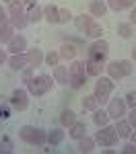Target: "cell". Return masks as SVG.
Here are the masks:
<instances>
[{
    "instance_id": "obj_1",
    "label": "cell",
    "mask_w": 136,
    "mask_h": 154,
    "mask_svg": "<svg viewBox=\"0 0 136 154\" xmlns=\"http://www.w3.org/2000/svg\"><path fill=\"white\" fill-rule=\"evenodd\" d=\"M19 138H21L25 144H29V146L41 148V146L48 144V131L41 130V128H35V125H23V128L19 130Z\"/></svg>"
},
{
    "instance_id": "obj_2",
    "label": "cell",
    "mask_w": 136,
    "mask_h": 154,
    "mask_svg": "<svg viewBox=\"0 0 136 154\" xmlns=\"http://www.w3.org/2000/svg\"><path fill=\"white\" fill-rule=\"evenodd\" d=\"M52 88H54V80H52V76H48V74L33 76V78L27 82V91H29V95H35V97L48 95Z\"/></svg>"
},
{
    "instance_id": "obj_3",
    "label": "cell",
    "mask_w": 136,
    "mask_h": 154,
    "mask_svg": "<svg viewBox=\"0 0 136 154\" xmlns=\"http://www.w3.org/2000/svg\"><path fill=\"white\" fill-rule=\"evenodd\" d=\"M105 70L109 74V78L113 80H120V78H126L134 72V66L130 60H111L109 64H105Z\"/></svg>"
},
{
    "instance_id": "obj_4",
    "label": "cell",
    "mask_w": 136,
    "mask_h": 154,
    "mask_svg": "<svg viewBox=\"0 0 136 154\" xmlns=\"http://www.w3.org/2000/svg\"><path fill=\"white\" fill-rule=\"evenodd\" d=\"M113 88H115L113 78H109V76H97V82H95L93 95H95V99H97L99 105H105V103L109 101V95L113 93Z\"/></svg>"
},
{
    "instance_id": "obj_5",
    "label": "cell",
    "mask_w": 136,
    "mask_h": 154,
    "mask_svg": "<svg viewBox=\"0 0 136 154\" xmlns=\"http://www.w3.org/2000/svg\"><path fill=\"white\" fill-rule=\"evenodd\" d=\"M8 23L14 27V29H25L29 19H27V11L23 8V2H12L8 6Z\"/></svg>"
},
{
    "instance_id": "obj_6",
    "label": "cell",
    "mask_w": 136,
    "mask_h": 154,
    "mask_svg": "<svg viewBox=\"0 0 136 154\" xmlns=\"http://www.w3.org/2000/svg\"><path fill=\"white\" fill-rule=\"evenodd\" d=\"M120 140V136H118V131H115V125H103V128H99V131L95 134V142L99 146H103V148H107V146H115Z\"/></svg>"
},
{
    "instance_id": "obj_7",
    "label": "cell",
    "mask_w": 136,
    "mask_h": 154,
    "mask_svg": "<svg viewBox=\"0 0 136 154\" xmlns=\"http://www.w3.org/2000/svg\"><path fill=\"white\" fill-rule=\"evenodd\" d=\"M109 54V43L105 39H95L91 45H89V51H87V60H99V62H105Z\"/></svg>"
},
{
    "instance_id": "obj_8",
    "label": "cell",
    "mask_w": 136,
    "mask_h": 154,
    "mask_svg": "<svg viewBox=\"0 0 136 154\" xmlns=\"http://www.w3.org/2000/svg\"><path fill=\"white\" fill-rule=\"evenodd\" d=\"M8 103L14 111H25L29 107V91L25 88H14L12 95L8 97Z\"/></svg>"
},
{
    "instance_id": "obj_9",
    "label": "cell",
    "mask_w": 136,
    "mask_h": 154,
    "mask_svg": "<svg viewBox=\"0 0 136 154\" xmlns=\"http://www.w3.org/2000/svg\"><path fill=\"white\" fill-rule=\"evenodd\" d=\"M107 115H109V119H113V121H118V119H122L126 113H128V107H126V101L124 99H109L107 101Z\"/></svg>"
},
{
    "instance_id": "obj_10",
    "label": "cell",
    "mask_w": 136,
    "mask_h": 154,
    "mask_svg": "<svg viewBox=\"0 0 136 154\" xmlns=\"http://www.w3.org/2000/svg\"><path fill=\"white\" fill-rule=\"evenodd\" d=\"M85 70H87V76L97 78V76H101L103 70H105V62H99V60H87V62H85Z\"/></svg>"
},
{
    "instance_id": "obj_11",
    "label": "cell",
    "mask_w": 136,
    "mask_h": 154,
    "mask_svg": "<svg viewBox=\"0 0 136 154\" xmlns=\"http://www.w3.org/2000/svg\"><path fill=\"white\" fill-rule=\"evenodd\" d=\"M6 48L11 54H25V49H27V39L23 35H12V39L6 43Z\"/></svg>"
},
{
    "instance_id": "obj_12",
    "label": "cell",
    "mask_w": 136,
    "mask_h": 154,
    "mask_svg": "<svg viewBox=\"0 0 136 154\" xmlns=\"http://www.w3.org/2000/svg\"><path fill=\"white\" fill-rule=\"evenodd\" d=\"M8 66H11L12 70H17V72L25 70V68L29 66V60H27V54H12L11 58H8Z\"/></svg>"
},
{
    "instance_id": "obj_13",
    "label": "cell",
    "mask_w": 136,
    "mask_h": 154,
    "mask_svg": "<svg viewBox=\"0 0 136 154\" xmlns=\"http://www.w3.org/2000/svg\"><path fill=\"white\" fill-rule=\"evenodd\" d=\"M68 136H70L72 140H76V142H78L83 136H87V123H85V121H78V119H76L72 125L68 128Z\"/></svg>"
},
{
    "instance_id": "obj_14",
    "label": "cell",
    "mask_w": 136,
    "mask_h": 154,
    "mask_svg": "<svg viewBox=\"0 0 136 154\" xmlns=\"http://www.w3.org/2000/svg\"><path fill=\"white\" fill-rule=\"evenodd\" d=\"M43 58H46V54H43V49H39V48H33V49H29V51H27L29 66H33V68L43 66Z\"/></svg>"
},
{
    "instance_id": "obj_15",
    "label": "cell",
    "mask_w": 136,
    "mask_h": 154,
    "mask_svg": "<svg viewBox=\"0 0 136 154\" xmlns=\"http://www.w3.org/2000/svg\"><path fill=\"white\" fill-rule=\"evenodd\" d=\"M58 12H60L58 6L48 4V6H43V19H46L49 25H60V17H58Z\"/></svg>"
},
{
    "instance_id": "obj_16",
    "label": "cell",
    "mask_w": 136,
    "mask_h": 154,
    "mask_svg": "<svg viewBox=\"0 0 136 154\" xmlns=\"http://www.w3.org/2000/svg\"><path fill=\"white\" fill-rule=\"evenodd\" d=\"M64 138H66V131L62 130V128H52V130L48 131V144L49 146H58V144H62Z\"/></svg>"
},
{
    "instance_id": "obj_17",
    "label": "cell",
    "mask_w": 136,
    "mask_h": 154,
    "mask_svg": "<svg viewBox=\"0 0 136 154\" xmlns=\"http://www.w3.org/2000/svg\"><path fill=\"white\" fill-rule=\"evenodd\" d=\"M105 12H107V4L103 0H91V4H89V14L91 17H103Z\"/></svg>"
},
{
    "instance_id": "obj_18",
    "label": "cell",
    "mask_w": 136,
    "mask_h": 154,
    "mask_svg": "<svg viewBox=\"0 0 136 154\" xmlns=\"http://www.w3.org/2000/svg\"><path fill=\"white\" fill-rule=\"evenodd\" d=\"M91 23H93V17H91V14H85V12H83V14L74 17V27H76L81 33H85L87 29L91 27Z\"/></svg>"
},
{
    "instance_id": "obj_19",
    "label": "cell",
    "mask_w": 136,
    "mask_h": 154,
    "mask_svg": "<svg viewBox=\"0 0 136 154\" xmlns=\"http://www.w3.org/2000/svg\"><path fill=\"white\" fill-rule=\"evenodd\" d=\"M132 130H134V128L128 123V119L122 117V119H118V121H115V131H118V136H120V138H130Z\"/></svg>"
},
{
    "instance_id": "obj_20",
    "label": "cell",
    "mask_w": 136,
    "mask_h": 154,
    "mask_svg": "<svg viewBox=\"0 0 136 154\" xmlns=\"http://www.w3.org/2000/svg\"><path fill=\"white\" fill-rule=\"evenodd\" d=\"M68 66H56L54 68V82H58V84H68Z\"/></svg>"
},
{
    "instance_id": "obj_21",
    "label": "cell",
    "mask_w": 136,
    "mask_h": 154,
    "mask_svg": "<svg viewBox=\"0 0 136 154\" xmlns=\"http://www.w3.org/2000/svg\"><path fill=\"white\" fill-rule=\"evenodd\" d=\"M27 19H29V23H39V21H43V8L37 6V4H31V6L27 8Z\"/></svg>"
},
{
    "instance_id": "obj_22",
    "label": "cell",
    "mask_w": 136,
    "mask_h": 154,
    "mask_svg": "<svg viewBox=\"0 0 136 154\" xmlns=\"http://www.w3.org/2000/svg\"><path fill=\"white\" fill-rule=\"evenodd\" d=\"M58 54H60V60H64V62H72V60L76 58V48H74L72 43H64Z\"/></svg>"
},
{
    "instance_id": "obj_23",
    "label": "cell",
    "mask_w": 136,
    "mask_h": 154,
    "mask_svg": "<svg viewBox=\"0 0 136 154\" xmlns=\"http://www.w3.org/2000/svg\"><path fill=\"white\" fill-rule=\"evenodd\" d=\"M115 33H118V37H122V39H130V37L134 35V25L132 23H118Z\"/></svg>"
},
{
    "instance_id": "obj_24",
    "label": "cell",
    "mask_w": 136,
    "mask_h": 154,
    "mask_svg": "<svg viewBox=\"0 0 136 154\" xmlns=\"http://www.w3.org/2000/svg\"><path fill=\"white\" fill-rule=\"evenodd\" d=\"M93 123L97 125V128H103V125H107L109 123V115H107V111H103V109H95L93 111Z\"/></svg>"
},
{
    "instance_id": "obj_25",
    "label": "cell",
    "mask_w": 136,
    "mask_h": 154,
    "mask_svg": "<svg viewBox=\"0 0 136 154\" xmlns=\"http://www.w3.org/2000/svg\"><path fill=\"white\" fill-rule=\"evenodd\" d=\"M74 121H76V113H74L72 109H62V113H60V125L62 128H70Z\"/></svg>"
},
{
    "instance_id": "obj_26",
    "label": "cell",
    "mask_w": 136,
    "mask_h": 154,
    "mask_svg": "<svg viewBox=\"0 0 136 154\" xmlns=\"http://www.w3.org/2000/svg\"><path fill=\"white\" fill-rule=\"evenodd\" d=\"M12 31H14V27L11 23H0V43H8L14 35Z\"/></svg>"
},
{
    "instance_id": "obj_27",
    "label": "cell",
    "mask_w": 136,
    "mask_h": 154,
    "mask_svg": "<svg viewBox=\"0 0 136 154\" xmlns=\"http://www.w3.org/2000/svg\"><path fill=\"white\" fill-rule=\"evenodd\" d=\"M95 138H89V136H83L81 140H78V150L83 154H87V152H93L95 150Z\"/></svg>"
},
{
    "instance_id": "obj_28",
    "label": "cell",
    "mask_w": 136,
    "mask_h": 154,
    "mask_svg": "<svg viewBox=\"0 0 136 154\" xmlns=\"http://www.w3.org/2000/svg\"><path fill=\"white\" fill-rule=\"evenodd\" d=\"M68 74H70V76L87 74V70H85V62H78V60H72V62H70V66H68ZM70 76H68V78H70Z\"/></svg>"
},
{
    "instance_id": "obj_29",
    "label": "cell",
    "mask_w": 136,
    "mask_h": 154,
    "mask_svg": "<svg viewBox=\"0 0 136 154\" xmlns=\"http://www.w3.org/2000/svg\"><path fill=\"white\" fill-rule=\"evenodd\" d=\"M87 37H91V39H101V35H103V27L99 23H91V27L85 31Z\"/></svg>"
},
{
    "instance_id": "obj_30",
    "label": "cell",
    "mask_w": 136,
    "mask_h": 154,
    "mask_svg": "<svg viewBox=\"0 0 136 154\" xmlns=\"http://www.w3.org/2000/svg\"><path fill=\"white\" fill-rule=\"evenodd\" d=\"M97 107H99V103H97V99H95V95H87L85 99H83V109H85V111H91V113H93Z\"/></svg>"
},
{
    "instance_id": "obj_31",
    "label": "cell",
    "mask_w": 136,
    "mask_h": 154,
    "mask_svg": "<svg viewBox=\"0 0 136 154\" xmlns=\"http://www.w3.org/2000/svg\"><path fill=\"white\" fill-rule=\"evenodd\" d=\"M68 84H70L72 88H81V86H85V84H87V74L70 76V78H68Z\"/></svg>"
},
{
    "instance_id": "obj_32",
    "label": "cell",
    "mask_w": 136,
    "mask_h": 154,
    "mask_svg": "<svg viewBox=\"0 0 136 154\" xmlns=\"http://www.w3.org/2000/svg\"><path fill=\"white\" fill-rule=\"evenodd\" d=\"M43 64H46V66H54V68H56V66L60 64V54H58V51H49V54H46Z\"/></svg>"
},
{
    "instance_id": "obj_33",
    "label": "cell",
    "mask_w": 136,
    "mask_h": 154,
    "mask_svg": "<svg viewBox=\"0 0 136 154\" xmlns=\"http://www.w3.org/2000/svg\"><path fill=\"white\" fill-rule=\"evenodd\" d=\"M11 152H14L12 142L11 140H0V154H11Z\"/></svg>"
},
{
    "instance_id": "obj_34",
    "label": "cell",
    "mask_w": 136,
    "mask_h": 154,
    "mask_svg": "<svg viewBox=\"0 0 136 154\" xmlns=\"http://www.w3.org/2000/svg\"><path fill=\"white\" fill-rule=\"evenodd\" d=\"M11 103H4V101H0V117L2 119H6V117H11Z\"/></svg>"
},
{
    "instance_id": "obj_35",
    "label": "cell",
    "mask_w": 136,
    "mask_h": 154,
    "mask_svg": "<svg viewBox=\"0 0 136 154\" xmlns=\"http://www.w3.org/2000/svg\"><path fill=\"white\" fill-rule=\"evenodd\" d=\"M124 101H126V107H128V109H134L136 107V91H130Z\"/></svg>"
},
{
    "instance_id": "obj_36",
    "label": "cell",
    "mask_w": 136,
    "mask_h": 154,
    "mask_svg": "<svg viewBox=\"0 0 136 154\" xmlns=\"http://www.w3.org/2000/svg\"><path fill=\"white\" fill-rule=\"evenodd\" d=\"M58 17H60V25H64V23H68V21L72 19V12L68 11V8H60Z\"/></svg>"
},
{
    "instance_id": "obj_37",
    "label": "cell",
    "mask_w": 136,
    "mask_h": 154,
    "mask_svg": "<svg viewBox=\"0 0 136 154\" xmlns=\"http://www.w3.org/2000/svg\"><path fill=\"white\" fill-rule=\"evenodd\" d=\"M107 8H111L113 12H120V11H124L122 0H107Z\"/></svg>"
},
{
    "instance_id": "obj_38",
    "label": "cell",
    "mask_w": 136,
    "mask_h": 154,
    "mask_svg": "<svg viewBox=\"0 0 136 154\" xmlns=\"http://www.w3.org/2000/svg\"><path fill=\"white\" fill-rule=\"evenodd\" d=\"M33 76H35V74H33V66H27V68L23 70V82L27 84L31 78H33Z\"/></svg>"
},
{
    "instance_id": "obj_39",
    "label": "cell",
    "mask_w": 136,
    "mask_h": 154,
    "mask_svg": "<svg viewBox=\"0 0 136 154\" xmlns=\"http://www.w3.org/2000/svg\"><path fill=\"white\" fill-rule=\"evenodd\" d=\"M122 152L124 154H136V144L130 142V144H126V146H122Z\"/></svg>"
},
{
    "instance_id": "obj_40",
    "label": "cell",
    "mask_w": 136,
    "mask_h": 154,
    "mask_svg": "<svg viewBox=\"0 0 136 154\" xmlns=\"http://www.w3.org/2000/svg\"><path fill=\"white\" fill-rule=\"evenodd\" d=\"M126 115H128V123H130L132 128H136V107L130 109V113H126Z\"/></svg>"
},
{
    "instance_id": "obj_41",
    "label": "cell",
    "mask_w": 136,
    "mask_h": 154,
    "mask_svg": "<svg viewBox=\"0 0 136 154\" xmlns=\"http://www.w3.org/2000/svg\"><path fill=\"white\" fill-rule=\"evenodd\" d=\"M0 23H8V11H4L2 4H0Z\"/></svg>"
},
{
    "instance_id": "obj_42",
    "label": "cell",
    "mask_w": 136,
    "mask_h": 154,
    "mask_svg": "<svg viewBox=\"0 0 136 154\" xmlns=\"http://www.w3.org/2000/svg\"><path fill=\"white\" fill-rule=\"evenodd\" d=\"M134 2L136 0H122V6L124 8H134Z\"/></svg>"
},
{
    "instance_id": "obj_43",
    "label": "cell",
    "mask_w": 136,
    "mask_h": 154,
    "mask_svg": "<svg viewBox=\"0 0 136 154\" xmlns=\"http://www.w3.org/2000/svg\"><path fill=\"white\" fill-rule=\"evenodd\" d=\"M4 62H8V58H6V49H0V66H2Z\"/></svg>"
},
{
    "instance_id": "obj_44",
    "label": "cell",
    "mask_w": 136,
    "mask_h": 154,
    "mask_svg": "<svg viewBox=\"0 0 136 154\" xmlns=\"http://www.w3.org/2000/svg\"><path fill=\"white\" fill-rule=\"evenodd\" d=\"M130 23H132V25H136V6L132 8V12H130Z\"/></svg>"
},
{
    "instance_id": "obj_45",
    "label": "cell",
    "mask_w": 136,
    "mask_h": 154,
    "mask_svg": "<svg viewBox=\"0 0 136 154\" xmlns=\"http://www.w3.org/2000/svg\"><path fill=\"white\" fill-rule=\"evenodd\" d=\"M23 4H27V6H31V4H37V0H21Z\"/></svg>"
},
{
    "instance_id": "obj_46",
    "label": "cell",
    "mask_w": 136,
    "mask_h": 154,
    "mask_svg": "<svg viewBox=\"0 0 136 154\" xmlns=\"http://www.w3.org/2000/svg\"><path fill=\"white\" fill-rule=\"evenodd\" d=\"M130 140H132V142L136 144V128H134V130H132V134H130Z\"/></svg>"
},
{
    "instance_id": "obj_47",
    "label": "cell",
    "mask_w": 136,
    "mask_h": 154,
    "mask_svg": "<svg viewBox=\"0 0 136 154\" xmlns=\"http://www.w3.org/2000/svg\"><path fill=\"white\" fill-rule=\"evenodd\" d=\"M132 58H134V62H136V49H132Z\"/></svg>"
},
{
    "instance_id": "obj_48",
    "label": "cell",
    "mask_w": 136,
    "mask_h": 154,
    "mask_svg": "<svg viewBox=\"0 0 136 154\" xmlns=\"http://www.w3.org/2000/svg\"><path fill=\"white\" fill-rule=\"evenodd\" d=\"M2 2H8V4H12V2H17V0H2Z\"/></svg>"
}]
</instances>
